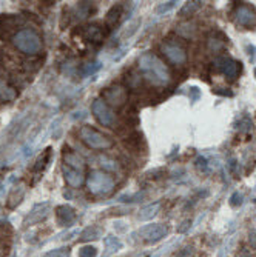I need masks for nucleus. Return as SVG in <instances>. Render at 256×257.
Instances as JSON below:
<instances>
[{
  "instance_id": "obj_1",
  "label": "nucleus",
  "mask_w": 256,
  "mask_h": 257,
  "mask_svg": "<svg viewBox=\"0 0 256 257\" xmlns=\"http://www.w3.org/2000/svg\"><path fill=\"white\" fill-rule=\"evenodd\" d=\"M141 74L153 85H167L172 80L168 66L153 53H144L137 60Z\"/></svg>"
},
{
  "instance_id": "obj_2",
  "label": "nucleus",
  "mask_w": 256,
  "mask_h": 257,
  "mask_svg": "<svg viewBox=\"0 0 256 257\" xmlns=\"http://www.w3.org/2000/svg\"><path fill=\"white\" fill-rule=\"evenodd\" d=\"M13 45L20 53L28 54V56L39 54L43 48L42 37L31 28H25V30L17 31L13 36Z\"/></svg>"
},
{
  "instance_id": "obj_3",
  "label": "nucleus",
  "mask_w": 256,
  "mask_h": 257,
  "mask_svg": "<svg viewBox=\"0 0 256 257\" xmlns=\"http://www.w3.org/2000/svg\"><path fill=\"white\" fill-rule=\"evenodd\" d=\"M87 186L93 196H107L114 190L116 182L108 173L102 170H93L87 177Z\"/></svg>"
},
{
  "instance_id": "obj_4",
  "label": "nucleus",
  "mask_w": 256,
  "mask_h": 257,
  "mask_svg": "<svg viewBox=\"0 0 256 257\" xmlns=\"http://www.w3.org/2000/svg\"><path fill=\"white\" fill-rule=\"evenodd\" d=\"M79 137H80L82 142L91 150H110L114 145L113 140L108 136L102 134L96 128L88 126V125H85L79 130Z\"/></svg>"
},
{
  "instance_id": "obj_5",
  "label": "nucleus",
  "mask_w": 256,
  "mask_h": 257,
  "mask_svg": "<svg viewBox=\"0 0 256 257\" xmlns=\"http://www.w3.org/2000/svg\"><path fill=\"white\" fill-rule=\"evenodd\" d=\"M160 51L176 66H181L187 62V51H185L184 45L181 42H176L175 39H167L162 42Z\"/></svg>"
},
{
  "instance_id": "obj_6",
  "label": "nucleus",
  "mask_w": 256,
  "mask_h": 257,
  "mask_svg": "<svg viewBox=\"0 0 256 257\" xmlns=\"http://www.w3.org/2000/svg\"><path fill=\"white\" fill-rule=\"evenodd\" d=\"M91 111H93V115L96 117V120L104 125V126H108V128H113L114 123H116V115L113 112V109L104 102V99H96L91 105Z\"/></svg>"
},
{
  "instance_id": "obj_7",
  "label": "nucleus",
  "mask_w": 256,
  "mask_h": 257,
  "mask_svg": "<svg viewBox=\"0 0 256 257\" xmlns=\"http://www.w3.org/2000/svg\"><path fill=\"white\" fill-rule=\"evenodd\" d=\"M102 97H104V102L108 106L121 108L128 100V92H127V89L122 85H113V86L104 89Z\"/></svg>"
},
{
  "instance_id": "obj_8",
  "label": "nucleus",
  "mask_w": 256,
  "mask_h": 257,
  "mask_svg": "<svg viewBox=\"0 0 256 257\" xmlns=\"http://www.w3.org/2000/svg\"><path fill=\"white\" fill-rule=\"evenodd\" d=\"M213 65L230 80H235L241 73V62H236L230 57H216Z\"/></svg>"
},
{
  "instance_id": "obj_9",
  "label": "nucleus",
  "mask_w": 256,
  "mask_h": 257,
  "mask_svg": "<svg viewBox=\"0 0 256 257\" xmlns=\"http://www.w3.org/2000/svg\"><path fill=\"white\" fill-rule=\"evenodd\" d=\"M235 20L238 25L244 28H253L256 27V11L250 5H238L235 10Z\"/></svg>"
},
{
  "instance_id": "obj_10",
  "label": "nucleus",
  "mask_w": 256,
  "mask_h": 257,
  "mask_svg": "<svg viewBox=\"0 0 256 257\" xmlns=\"http://www.w3.org/2000/svg\"><path fill=\"white\" fill-rule=\"evenodd\" d=\"M139 232H141V236L144 237L147 243H156L167 236V226L160 223H153V225L144 226Z\"/></svg>"
},
{
  "instance_id": "obj_11",
  "label": "nucleus",
  "mask_w": 256,
  "mask_h": 257,
  "mask_svg": "<svg viewBox=\"0 0 256 257\" xmlns=\"http://www.w3.org/2000/svg\"><path fill=\"white\" fill-rule=\"evenodd\" d=\"M50 213H51V206H50V203H39V205H36V206L31 209V213L27 216L25 225L40 223L42 220H45L46 217L50 216Z\"/></svg>"
},
{
  "instance_id": "obj_12",
  "label": "nucleus",
  "mask_w": 256,
  "mask_h": 257,
  "mask_svg": "<svg viewBox=\"0 0 256 257\" xmlns=\"http://www.w3.org/2000/svg\"><path fill=\"white\" fill-rule=\"evenodd\" d=\"M62 157H63V165H66L69 168H74V170H79V171L85 170V160H83V157L79 153L73 151L71 148L65 147Z\"/></svg>"
},
{
  "instance_id": "obj_13",
  "label": "nucleus",
  "mask_w": 256,
  "mask_h": 257,
  "mask_svg": "<svg viewBox=\"0 0 256 257\" xmlns=\"http://www.w3.org/2000/svg\"><path fill=\"white\" fill-rule=\"evenodd\" d=\"M79 34L82 36L83 40L91 42V43H99L105 37V31L99 25H87L79 30Z\"/></svg>"
},
{
  "instance_id": "obj_14",
  "label": "nucleus",
  "mask_w": 256,
  "mask_h": 257,
  "mask_svg": "<svg viewBox=\"0 0 256 257\" xmlns=\"http://www.w3.org/2000/svg\"><path fill=\"white\" fill-rule=\"evenodd\" d=\"M56 219L60 226H68L76 220V211L69 205H59L56 208Z\"/></svg>"
},
{
  "instance_id": "obj_15",
  "label": "nucleus",
  "mask_w": 256,
  "mask_h": 257,
  "mask_svg": "<svg viewBox=\"0 0 256 257\" xmlns=\"http://www.w3.org/2000/svg\"><path fill=\"white\" fill-rule=\"evenodd\" d=\"M62 173H63L65 182L71 186V188H79V186H82V183L85 182L83 171H79V170H74V168H69V167L63 165Z\"/></svg>"
},
{
  "instance_id": "obj_16",
  "label": "nucleus",
  "mask_w": 256,
  "mask_h": 257,
  "mask_svg": "<svg viewBox=\"0 0 256 257\" xmlns=\"http://www.w3.org/2000/svg\"><path fill=\"white\" fill-rule=\"evenodd\" d=\"M11 226L10 223H0V257H7L11 248Z\"/></svg>"
},
{
  "instance_id": "obj_17",
  "label": "nucleus",
  "mask_w": 256,
  "mask_h": 257,
  "mask_svg": "<svg viewBox=\"0 0 256 257\" xmlns=\"http://www.w3.org/2000/svg\"><path fill=\"white\" fill-rule=\"evenodd\" d=\"M19 96L17 89L5 79L0 77V102L2 103H10L13 100H16Z\"/></svg>"
},
{
  "instance_id": "obj_18",
  "label": "nucleus",
  "mask_w": 256,
  "mask_h": 257,
  "mask_svg": "<svg viewBox=\"0 0 256 257\" xmlns=\"http://www.w3.org/2000/svg\"><path fill=\"white\" fill-rule=\"evenodd\" d=\"M50 160H51V148L48 147V148H46V150L37 157V160H36V163H34V167H33V174H34V176H42V173L46 170V167H48Z\"/></svg>"
},
{
  "instance_id": "obj_19",
  "label": "nucleus",
  "mask_w": 256,
  "mask_h": 257,
  "mask_svg": "<svg viewBox=\"0 0 256 257\" xmlns=\"http://www.w3.org/2000/svg\"><path fill=\"white\" fill-rule=\"evenodd\" d=\"M225 37L221 36L219 33H212L210 36H208V40H207V46L208 50H210L212 53H221L225 50Z\"/></svg>"
},
{
  "instance_id": "obj_20",
  "label": "nucleus",
  "mask_w": 256,
  "mask_h": 257,
  "mask_svg": "<svg viewBox=\"0 0 256 257\" xmlns=\"http://www.w3.org/2000/svg\"><path fill=\"white\" fill-rule=\"evenodd\" d=\"M122 14H124V7L121 4L119 5H114L108 11V14H107V25L108 27H116V25H118V22L121 20Z\"/></svg>"
},
{
  "instance_id": "obj_21",
  "label": "nucleus",
  "mask_w": 256,
  "mask_h": 257,
  "mask_svg": "<svg viewBox=\"0 0 256 257\" xmlns=\"http://www.w3.org/2000/svg\"><path fill=\"white\" fill-rule=\"evenodd\" d=\"M159 208H160V203H159V202L144 206V208L141 209V213H139V219H141V220H150V219H153V217L157 214Z\"/></svg>"
},
{
  "instance_id": "obj_22",
  "label": "nucleus",
  "mask_w": 256,
  "mask_h": 257,
  "mask_svg": "<svg viewBox=\"0 0 256 257\" xmlns=\"http://www.w3.org/2000/svg\"><path fill=\"white\" fill-rule=\"evenodd\" d=\"M74 16L79 20H85L91 16V2H79L74 8Z\"/></svg>"
},
{
  "instance_id": "obj_23",
  "label": "nucleus",
  "mask_w": 256,
  "mask_h": 257,
  "mask_svg": "<svg viewBox=\"0 0 256 257\" xmlns=\"http://www.w3.org/2000/svg\"><path fill=\"white\" fill-rule=\"evenodd\" d=\"M101 234H102V229L99 226H88L82 231L80 240H95V239H99Z\"/></svg>"
},
{
  "instance_id": "obj_24",
  "label": "nucleus",
  "mask_w": 256,
  "mask_h": 257,
  "mask_svg": "<svg viewBox=\"0 0 256 257\" xmlns=\"http://www.w3.org/2000/svg\"><path fill=\"white\" fill-rule=\"evenodd\" d=\"M105 246H107V252H105V255H104V257H110L113 252L119 251V249L122 248V243H121V240H119V239H116V237L110 236V237H107V239H105Z\"/></svg>"
},
{
  "instance_id": "obj_25",
  "label": "nucleus",
  "mask_w": 256,
  "mask_h": 257,
  "mask_svg": "<svg viewBox=\"0 0 256 257\" xmlns=\"http://www.w3.org/2000/svg\"><path fill=\"white\" fill-rule=\"evenodd\" d=\"M201 4L202 2H187L184 5V8L181 10V16L182 17H187V16H192V14H195L199 8H201Z\"/></svg>"
},
{
  "instance_id": "obj_26",
  "label": "nucleus",
  "mask_w": 256,
  "mask_h": 257,
  "mask_svg": "<svg viewBox=\"0 0 256 257\" xmlns=\"http://www.w3.org/2000/svg\"><path fill=\"white\" fill-rule=\"evenodd\" d=\"M19 190H20V185H19V186H14V188L11 190V194H10V206H11V208H14L16 205H19V203L22 202L23 196H25V190L20 191V193L17 194Z\"/></svg>"
},
{
  "instance_id": "obj_27",
  "label": "nucleus",
  "mask_w": 256,
  "mask_h": 257,
  "mask_svg": "<svg viewBox=\"0 0 256 257\" xmlns=\"http://www.w3.org/2000/svg\"><path fill=\"white\" fill-rule=\"evenodd\" d=\"M99 69H101V63H99V62H90V63L83 65V68H82V74H83V76H91V74L98 73Z\"/></svg>"
},
{
  "instance_id": "obj_28",
  "label": "nucleus",
  "mask_w": 256,
  "mask_h": 257,
  "mask_svg": "<svg viewBox=\"0 0 256 257\" xmlns=\"http://www.w3.org/2000/svg\"><path fill=\"white\" fill-rule=\"evenodd\" d=\"M43 257H69V248H56L46 252Z\"/></svg>"
},
{
  "instance_id": "obj_29",
  "label": "nucleus",
  "mask_w": 256,
  "mask_h": 257,
  "mask_svg": "<svg viewBox=\"0 0 256 257\" xmlns=\"http://www.w3.org/2000/svg\"><path fill=\"white\" fill-rule=\"evenodd\" d=\"M96 254H98L96 246H91V245H87L79 249V257H96Z\"/></svg>"
},
{
  "instance_id": "obj_30",
  "label": "nucleus",
  "mask_w": 256,
  "mask_h": 257,
  "mask_svg": "<svg viewBox=\"0 0 256 257\" xmlns=\"http://www.w3.org/2000/svg\"><path fill=\"white\" fill-rule=\"evenodd\" d=\"M175 5H176V2H165V4H160V5L156 8V13H157V14L167 13V11H170L172 8H175Z\"/></svg>"
},
{
  "instance_id": "obj_31",
  "label": "nucleus",
  "mask_w": 256,
  "mask_h": 257,
  "mask_svg": "<svg viewBox=\"0 0 256 257\" xmlns=\"http://www.w3.org/2000/svg\"><path fill=\"white\" fill-rule=\"evenodd\" d=\"M241 203H242V194H241V193H238V191H236V193H233V196L230 197V205L236 208V206H239Z\"/></svg>"
},
{
  "instance_id": "obj_32",
  "label": "nucleus",
  "mask_w": 256,
  "mask_h": 257,
  "mask_svg": "<svg viewBox=\"0 0 256 257\" xmlns=\"http://www.w3.org/2000/svg\"><path fill=\"white\" fill-rule=\"evenodd\" d=\"M190 94H192V100H193V102L198 100V99H199V89H198L196 86L190 88Z\"/></svg>"
},
{
  "instance_id": "obj_33",
  "label": "nucleus",
  "mask_w": 256,
  "mask_h": 257,
  "mask_svg": "<svg viewBox=\"0 0 256 257\" xmlns=\"http://www.w3.org/2000/svg\"><path fill=\"white\" fill-rule=\"evenodd\" d=\"M213 92H216V94H222V96H233V92H231V91H219V89H215Z\"/></svg>"
},
{
  "instance_id": "obj_34",
  "label": "nucleus",
  "mask_w": 256,
  "mask_h": 257,
  "mask_svg": "<svg viewBox=\"0 0 256 257\" xmlns=\"http://www.w3.org/2000/svg\"><path fill=\"white\" fill-rule=\"evenodd\" d=\"M4 59V51H2V48H0V60Z\"/></svg>"
},
{
  "instance_id": "obj_35",
  "label": "nucleus",
  "mask_w": 256,
  "mask_h": 257,
  "mask_svg": "<svg viewBox=\"0 0 256 257\" xmlns=\"http://www.w3.org/2000/svg\"><path fill=\"white\" fill-rule=\"evenodd\" d=\"M254 73H256V69H254Z\"/></svg>"
}]
</instances>
